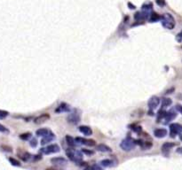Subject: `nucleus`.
<instances>
[{
	"mask_svg": "<svg viewBox=\"0 0 182 170\" xmlns=\"http://www.w3.org/2000/svg\"><path fill=\"white\" fill-rule=\"evenodd\" d=\"M161 22L164 29H173L176 25V22L174 17L170 14H164L161 16Z\"/></svg>",
	"mask_w": 182,
	"mask_h": 170,
	"instance_id": "f257e3e1",
	"label": "nucleus"
},
{
	"mask_svg": "<svg viewBox=\"0 0 182 170\" xmlns=\"http://www.w3.org/2000/svg\"><path fill=\"white\" fill-rule=\"evenodd\" d=\"M66 154H67L68 158H69L71 161H73V162H75V163H80V162H82V160H83L84 155H83L82 151H77V150H76V149H73V148L68 149V150L66 151Z\"/></svg>",
	"mask_w": 182,
	"mask_h": 170,
	"instance_id": "f03ea898",
	"label": "nucleus"
},
{
	"mask_svg": "<svg viewBox=\"0 0 182 170\" xmlns=\"http://www.w3.org/2000/svg\"><path fill=\"white\" fill-rule=\"evenodd\" d=\"M136 144H137L136 143V140L133 139L131 136H128L126 138H124L120 143V147L124 151H132L135 148Z\"/></svg>",
	"mask_w": 182,
	"mask_h": 170,
	"instance_id": "7ed1b4c3",
	"label": "nucleus"
},
{
	"mask_svg": "<svg viewBox=\"0 0 182 170\" xmlns=\"http://www.w3.org/2000/svg\"><path fill=\"white\" fill-rule=\"evenodd\" d=\"M69 123L72 125H77L81 121V111L77 108H74L69 112V114L67 117Z\"/></svg>",
	"mask_w": 182,
	"mask_h": 170,
	"instance_id": "20e7f679",
	"label": "nucleus"
},
{
	"mask_svg": "<svg viewBox=\"0 0 182 170\" xmlns=\"http://www.w3.org/2000/svg\"><path fill=\"white\" fill-rule=\"evenodd\" d=\"M61 151V148L58 144L56 143H53V144H50L46 147H44L40 150V152H42L43 154H52V153H56V152H59Z\"/></svg>",
	"mask_w": 182,
	"mask_h": 170,
	"instance_id": "39448f33",
	"label": "nucleus"
},
{
	"mask_svg": "<svg viewBox=\"0 0 182 170\" xmlns=\"http://www.w3.org/2000/svg\"><path fill=\"white\" fill-rule=\"evenodd\" d=\"M159 104H160V98L158 97L153 96V97L150 98V99L147 102V106H148V109L150 110V113H151L150 114L151 115H153V113H152L153 111L157 108Z\"/></svg>",
	"mask_w": 182,
	"mask_h": 170,
	"instance_id": "423d86ee",
	"label": "nucleus"
},
{
	"mask_svg": "<svg viewBox=\"0 0 182 170\" xmlns=\"http://www.w3.org/2000/svg\"><path fill=\"white\" fill-rule=\"evenodd\" d=\"M182 133V125L178 123H172L170 125V134L171 137H175L176 135H180Z\"/></svg>",
	"mask_w": 182,
	"mask_h": 170,
	"instance_id": "0eeeda50",
	"label": "nucleus"
},
{
	"mask_svg": "<svg viewBox=\"0 0 182 170\" xmlns=\"http://www.w3.org/2000/svg\"><path fill=\"white\" fill-rule=\"evenodd\" d=\"M77 144H80V145H86V146H94L95 145V141L92 140V139H85L84 137H77L75 138Z\"/></svg>",
	"mask_w": 182,
	"mask_h": 170,
	"instance_id": "6e6552de",
	"label": "nucleus"
},
{
	"mask_svg": "<svg viewBox=\"0 0 182 170\" xmlns=\"http://www.w3.org/2000/svg\"><path fill=\"white\" fill-rule=\"evenodd\" d=\"M176 116H177V113H175V111H173V110L168 111V112H166L165 116H164V118L162 119V122L163 124H168L170 121H171L173 119H175Z\"/></svg>",
	"mask_w": 182,
	"mask_h": 170,
	"instance_id": "1a4fd4ad",
	"label": "nucleus"
},
{
	"mask_svg": "<svg viewBox=\"0 0 182 170\" xmlns=\"http://www.w3.org/2000/svg\"><path fill=\"white\" fill-rule=\"evenodd\" d=\"M70 110V106L67 104V103H61L56 109H55V113H69Z\"/></svg>",
	"mask_w": 182,
	"mask_h": 170,
	"instance_id": "9d476101",
	"label": "nucleus"
},
{
	"mask_svg": "<svg viewBox=\"0 0 182 170\" xmlns=\"http://www.w3.org/2000/svg\"><path fill=\"white\" fill-rule=\"evenodd\" d=\"M51 162L56 166H64L68 163V160L62 157H55V158L51 159Z\"/></svg>",
	"mask_w": 182,
	"mask_h": 170,
	"instance_id": "9b49d317",
	"label": "nucleus"
},
{
	"mask_svg": "<svg viewBox=\"0 0 182 170\" xmlns=\"http://www.w3.org/2000/svg\"><path fill=\"white\" fill-rule=\"evenodd\" d=\"M50 119V115L48 113H43L39 116H38L37 118H35L34 122L36 124H42L44 122H46V121H48Z\"/></svg>",
	"mask_w": 182,
	"mask_h": 170,
	"instance_id": "f8f14e48",
	"label": "nucleus"
},
{
	"mask_svg": "<svg viewBox=\"0 0 182 170\" xmlns=\"http://www.w3.org/2000/svg\"><path fill=\"white\" fill-rule=\"evenodd\" d=\"M168 131L165 128H156L154 130V136L157 138H163L167 136Z\"/></svg>",
	"mask_w": 182,
	"mask_h": 170,
	"instance_id": "ddd939ff",
	"label": "nucleus"
},
{
	"mask_svg": "<svg viewBox=\"0 0 182 170\" xmlns=\"http://www.w3.org/2000/svg\"><path fill=\"white\" fill-rule=\"evenodd\" d=\"M175 146V143H165L162 144V151L165 156H168L169 152L170 151V150Z\"/></svg>",
	"mask_w": 182,
	"mask_h": 170,
	"instance_id": "4468645a",
	"label": "nucleus"
},
{
	"mask_svg": "<svg viewBox=\"0 0 182 170\" xmlns=\"http://www.w3.org/2000/svg\"><path fill=\"white\" fill-rule=\"evenodd\" d=\"M55 138V136L53 132H50L48 135H46V136L42 137V140H41V144L42 145H46L47 143H49L50 142H52L53 140H54Z\"/></svg>",
	"mask_w": 182,
	"mask_h": 170,
	"instance_id": "2eb2a0df",
	"label": "nucleus"
},
{
	"mask_svg": "<svg viewBox=\"0 0 182 170\" xmlns=\"http://www.w3.org/2000/svg\"><path fill=\"white\" fill-rule=\"evenodd\" d=\"M136 143L139 144L143 150H147L152 147V143L148 141H143V140H136Z\"/></svg>",
	"mask_w": 182,
	"mask_h": 170,
	"instance_id": "dca6fc26",
	"label": "nucleus"
},
{
	"mask_svg": "<svg viewBox=\"0 0 182 170\" xmlns=\"http://www.w3.org/2000/svg\"><path fill=\"white\" fill-rule=\"evenodd\" d=\"M79 131L84 135L85 136H89L92 135V130L89 126H80L79 127Z\"/></svg>",
	"mask_w": 182,
	"mask_h": 170,
	"instance_id": "f3484780",
	"label": "nucleus"
},
{
	"mask_svg": "<svg viewBox=\"0 0 182 170\" xmlns=\"http://www.w3.org/2000/svg\"><path fill=\"white\" fill-rule=\"evenodd\" d=\"M152 9H153V4H152L151 2H146V3H144L143 6H142V7H141V11L144 12V13H147V14H150L153 12Z\"/></svg>",
	"mask_w": 182,
	"mask_h": 170,
	"instance_id": "a211bd4d",
	"label": "nucleus"
},
{
	"mask_svg": "<svg viewBox=\"0 0 182 170\" xmlns=\"http://www.w3.org/2000/svg\"><path fill=\"white\" fill-rule=\"evenodd\" d=\"M97 150H98L99 151H101V152H111V151H112V149H111L109 146H108V145H106V144H104V143L99 144V145L97 146Z\"/></svg>",
	"mask_w": 182,
	"mask_h": 170,
	"instance_id": "6ab92c4d",
	"label": "nucleus"
},
{
	"mask_svg": "<svg viewBox=\"0 0 182 170\" xmlns=\"http://www.w3.org/2000/svg\"><path fill=\"white\" fill-rule=\"evenodd\" d=\"M148 21H149L150 22H158V21H161V16H160L158 14H156V13H155V12H152V13L150 14V16H149V18H148Z\"/></svg>",
	"mask_w": 182,
	"mask_h": 170,
	"instance_id": "aec40b11",
	"label": "nucleus"
},
{
	"mask_svg": "<svg viewBox=\"0 0 182 170\" xmlns=\"http://www.w3.org/2000/svg\"><path fill=\"white\" fill-rule=\"evenodd\" d=\"M50 132H51V131H50L49 129H47V128H39V129L37 130L36 135H37L38 136L44 137V136H46V135H48Z\"/></svg>",
	"mask_w": 182,
	"mask_h": 170,
	"instance_id": "412c9836",
	"label": "nucleus"
},
{
	"mask_svg": "<svg viewBox=\"0 0 182 170\" xmlns=\"http://www.w3.org/2000/svg\"><path fill=\"white\" fill-rule=\"evenodd\" d=\"M100 164L103 167H110V166H113L114 161L112 159H103L100 162Z\"/></svg>",
	"mask_w": 182,
	"mask_h": 170,
	"instance_id": "4be33fe9",
	"label": "nucleus"
},
{
	"mask_svg": "<svg viewBox=\"0 0 182 170\" xmlns=\"http://www.w3.org/2000/svg\"><path fill=\"white\" fill-rule=\"evenodd\" d=\"M172 104V101L170 98H164L162 99V108H167L169 107L170 105Z\"/></svg>",
	"mask_w": 182,
	"mask_h": 170,
	"instance_id": "5701e85b",
	"label": "nucleus"
},
{
	"mask_svg": "<svg viewBox=\"0 0 182 170\" xmlns=\"http://www.w3.org/2000/svg\"><path fill=\"white\" fill-rule=\"evenodd\" d=\"M66 142L70 146V147H75L77 145V142H76V139H74L72 136H66Z\"/></svg>",
	"mask_w": 182,
	"mask_h": 170,
	"instance_id": "b1692460",
	"label": "nucleus"
},
{
	"mask_svg": "<svg viewBox=\"0 0 182 170\" xmlns=\"http://www.w3.org/2000/svg\"><path fill=\"white\" fill-rule=\"evenodd\" d=\"M165 113H166V111H164L163 108H162L161 110L158 111L157 115H156V117H157V121H158V122H162V119H163L164 116H165Z\"/></svg>",
	"mask_w": 182,
	"mask_h": 170,
	"instance_id": "393cba45",
	"label": "nucleus"
},
{
	"mask_svg": "<svg viewBox=\"0 0 182 170\" xmlns=\"http://www.w3.org/2000/svg\"><path fill=\"white\" fill-rule=\"evenodd\" d=\"M130 128L132 130V131H134L135 133H140L141 132V130H142V128H141V127L140 126H138V125H136V124H132V125H130Z\"/></svg>",
	"mask_w": 182,
	"mask_h": 170,
	"instance_id": "a878e982",
	"label": "nucleus"
},
{
	"mask_svg": "<svg viewBox=\"0 0 182 170\" xmlns=\"http://www.w3.org/2000/svg\"><path fill=\"white\" fill-rule=\"evenodd\" d=\"M20 157L22 158V160L27 161V160H29V159H30V157H31V156H30V154L29 152L25 151V152H23V154H22Z\"/></svg>",
	"mask_w": 182,
	"mask_h": 170,
	"instance_id": "bb28decb",
	"label": "nucleus"
},
{
	"mask_svg": "<svg viewBox=\"0 0 182 170\" xmlns=\"http://www.w3.org/2000/svg\"><path fill=\"white\" fill-rule=\"evenodd\" d=\"M9 161L11 162V164L13 166H21V163L14 158H9Z\"/></svg>",
	"mask_w": 182,
	"mask_h": 170,
	"instance_id": "cd10ccee",
	"label": "nucleus"
},
{
	"mask_svg": "<svg viewBox=\"0 0 182 170\" xmlns=\"http://www.w3.org/2000/svg\"><path fill=\"white\" fill-rule=\"evenodd\" d=\"M30 137H31V133H24V134H22L20 136V138H22L23 140H29Z\"/></svg>",
	"mask_w": 182,
	"mask_h": 170,
	"instance_id": "c85d7f7f",
	"label": "nucleus"
},
{
	"mask_svg": "<svg viewBox=\"0 0 182 170\" xmlns=\"http://www.w3.org/2000/svg\"><path fill=\"white\" fill-rule=\"evenodd\" d=\"M8 112L6 111H2V110H0V120H2V119H5L6 117L8 116Z\"/></svg>",
	"mask_w": 182,
	"mask_h": 170,
	"instance_id": "c756f323",
	"label": "nucleus"
},
{
	"mask_svg": "<svg viewBox=\"0 0 182 170\" xmlns=\"http://www.w3.org/2000/svg\"><path fill=\"white\" fill-rule=\"evenodd\" d=\"M30 146L33 147V148L37 147V145H38V140H37L36 138H32V139L30 140Z\"/></svg>",
	"mask_w": 182,
	"mask_h": 170,
	"instance_id": "7c9ffc66",
	"label": "nucleus"
},
{
	"mask_svg": "<svg viewBox=\"0 0 182 170\" xmlns=\"http://www.w3.org/2000/svg\"><path fill=\"white\" fill-rule=\"evenodd\" d=\"M156 4H157L159 6H161V7H162V6H164L166 5L165 0H156Z\"/></svg>",
	"mask_w": 182,
	"mask_h": 170,
	"instance_id": "2f4dec72",
	"label": "nucleus"
},
{
	"mask_svg": "<svg viewBox=\"0 0 182 170\" xmlns=\"http://www.w3.org/2000/svg\"><path fill=\"white\" fill-rule=\"evenodd\" d=\"M176 40H177L178 43H182V31L179 32V33L177 35V37H176Z\"/></svg>",
	"mask_w": 182,
	"mask_h": 170,
	"instance_id": "473e14b6",
	"label": "nucleus"
},
{
	"mask_svg": "<svg viewBox=\"0 0 182 170\" xmlns=\"http://www.w3.org/2000/svg\"><path fill=\"white\" fill-rule=\"evenodd\" d=\"M0 131L1 132H8V129L6 127H4L3 125L0 124Z\"/></svg>",
	"mask_w": 182,
	"mask_h": 170,
	"instance_id": "72a5a7b5",
	"label": "nucleus"
},
{
	"mask_svg": "<svg viewBox=\"0 0 182 170\" xmlns=\"http://www.w3.org/2000/svg\"><path fill=\"white\" fill-rule=\"evenodd\" d=\"M176 110L182 114V105H176Z\"/></svg>",
	"mask_w": 182,
	"mask_h": 170,
	"instance_id": "f704fd0d",
	"label": "nucleus"
},
{
	"mask_svg": "<svg viewBox=\"0 0 182 170\" xmlns=\"http://www.w3.org/2000/svg\"><path fill=\"white\" fill-rule=\"evenodd\" d=\"M84 153H86L87 155H92V154H93V151H87V150H84L83 151Z\"/></svg>",
	"mask_w": 182,
	"mask_h": 170,
	"instance_id": "c9c22d12",
	"label": "nucleus"
},
{
	"mask_svg": "<svg viewBox=\"0 0 182 170\" xmlns=\"http://www.w3.org/2000/svg\"><path fill=\"white\" fill-rule=\"evenodd\" d=\"M176 151L178 152V153H180V154H182V147H178L177 150H176Z\"/></svg>",
	"mask_w": 182,
	"mask_h": 170,
	"instance_id": "e433bc0d",
	"label": "nucleus"
},
{
	"mask_svg": "<svg viewBox=\"0 0 182 170\" xmlns=\"http://www.w3.org/2000/svg\"><path fill=\"white\" fill-rule=\"evenodd\" d=\"M128 6H130V9H135V8H136V6H132L131 3H130V2L128 3Z\"/></svg>",
	"mask_w": 182,
	"mask_h": 170,
	"instance_id": "4c0bfd02",
	"label": "nucleus"
},
{
	"mask_svg": "<svg viewBox=\"0 0 182 170\" xmlns=\"http://www.w3.org/2000/svg\"><path fill=\"white\" fill-rule=\"evenodd\" d=\"M179 139H180V141L182 142V133H181V134L179 135Z\"/></svg>",
	"mask_w": 182,
	"mask_h": 170,
	"instance_id": "58836bf2",
	"label": "nucleus"
},
{
	"mask_svg": "<svg viewBox=\"0 0 182 170\" xmlns=\"http://www.w3.org/2000/svg\"><path fill=\"white\" fill-rule=\"evenodd\" d=\"M181 48H182V46H181Z\"/></svg>",
	"mask_w": 182,
	"mask_h": 170,
	"instance_id": "ea45409f",
	"label": "nucleus"
}]
</instances>
